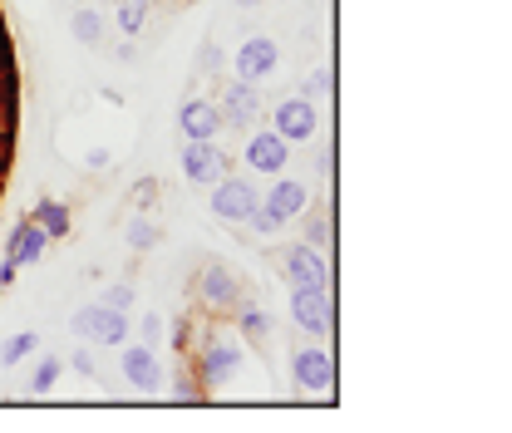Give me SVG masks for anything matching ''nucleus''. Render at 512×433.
<instances>
[{
  "label": "nucleus",
  "mask_w": 512,
  "mask_h": 433,
  "mask_svg": "<svg viewBox=\"0 0 512 433\" xmlns=\"http://www.w3.org/2000/svg\"><path fill=\"white\" fill-rule=\"evenodd\" d=\"M188 365L197 370V379L207 384V394H212V389H227V384L242 374V365H247V340L232 335V330L202 325V340H197V350L188 355Z\"/></svg>",
  "instance_id": "1"
},
{
  "label": "nucleus",
  "mask_w": 512,
  "mask_h": 433,
  "mask_svg": "<svg viewBox=\"0 0 512 433\" xmlns=\"http://www.w3.org/2000/svg\"><path fill=\"white\" fill-rule=\"evenodd\" d=\"M192 286H197V301H202L207 315H232V310L242 306V281L222 261H202V271H197Z\"/></svg>",
  "instance_id": "2"
},
{
  "label": "nucleus",
  "mask_w": 512,
  "mask_h": 433,
  "mask_svg": "<svg viewBox=\"0 0 512 433\" xmlns=\"http://www.w3.org/2000/svg\"><path fill=\"white\" fill-rule=\"evenodd\" d=\"M74 335L79 340H89V345H109V350H119L128 335H133V320H128V310H114V306H84L74 310Z\"/></svg>",
  "instance_id": "3"
},
{
  "label": "nucleus",
  "mask_w": 512,
  "mask_h": 433,
  "mask_svg": "<svg viewBox=\"0 0 512 433\" xmlns=\"http://www.w3.org/2000/svg\"><path fill=\"white\" fill-rule=\"evenodd\" d=\"M271 128L286 138V143H316L320 133V109L316 99H306V94H296V99H281L276 109H271Z\"/></svg>",
  "instance_id": "4"
},
{
  "label": "nucleus",
  "mask_w": 512,
  "mask_h": 433,
  "mask_svg": "<svg viewBox=\"0 0 512 433\" xmlns=\"http://www.w3.org/2000/svg\"><path fill=\"white\" fill-rule=\"evenodd\" d=\"M291 384L301 394H330L335 389V360H330V350L325 345H301L291 355Z\"/></svg>",
  "instance_id": "5"
},
{
  "label": "nucleus",
  "mask_w": 512,
  "mask_h": 433,
  "mask_svg": "<svg viewBox=\"0 0 512 433\" xmlns=\"http://www.w3.org/2000/svg\"><path fill=\"white\" fill-rule=\"evenodd\" d=\"M256 207H261V192H256L252 178H217L212 183V212L222 217V222H247Z\"/></svg>",
  "instance_id": "6"
},
{
  "label": "nucleus",
  "mask_w": 512,
  "mask_h": 433,
  "mask_svg": "<svg viewBox=\"0 0 512 433\" xmlns=\"http://www.w3.org/2000/svg\"><path fill=\"white\" fill-rule=\"evenodd\" d=\"M242 163H247L252 173H261V178H281V173H286V163H291V143H286L276 128H256L252 138H247Z\"/></svg>",
  "instance_id": "7"
},
{
  "label": "nucleus",
  "mask_w": 512,
  "mask_h": 433,
  "mask_svg": "<svg viewBox=\"0 0 512 433\" xmlns=\"http://www.w3.org/2000/svg\"><path fill=\"white\" fill-rule=\"evenodd\" d=\"M291 320L311 340H325L330 335V296H325V286H291Z\"/></svg>",
  "instance_id": "8"
},
{
  "label": "nucleus",
  "mask_w": 512,
  "mask_h": 433,
  "mask_svg": "<svg viewBox=\"0 0 512 433\" xmlns=\"http://www.w3.org/2000/svg\"><path fill=\"white\" fill-rule=\"evenodd\" d=\"M119 374H124L138 394H158V389H163V365H158L153 345H128L124 340V345H119Z\"/></svg>",
  "instance_id": "9"
},
{
  "label": "nucleus",
  "mask_w": 512,
  "mask_h": 433,
  "mask_svg": "<svg viewBox=\"0 0 512 433\" xmlns=\"http://www.w3.org/2000/svg\"><path fill=\"white\" fill-rule=\"evenodd\" d=\"M281 271H286V281H291V286H330L325 251L311 247V242H296V247H286V256H281Z\"/></svg>",
  "instance_id": "10"
},
{
  "label": "nucleus",
  "mask_w": 512,
  "mask_h": 433,
  "mask_svg": "<svg viewBox=\"0 0 512 433\" xmlns=\"http://www.w3.org/2000/svg\"><path fill=\"white\" fill-rule=\"evenodd\" d=\"M261 207L276 217V222H301L311 212V187L296 183V178H276V187L261 197Z\"/></svg>",
  "instance_id": "11"
},
{
  "label": "nucleus",
  "mask_w": 512,
  "mask_h": 433,
  "mask_svg": "<svg viewBox=\"0 0 512 433\" xmlns=\"http://www.w3.org/2000/svg\"><path fill=\"white\" fill-rule=\"evenodd\" d=\"M178 163H183V178L197 187H212L222 173H227V153L217 148V138H212V143H188Z\"/></svg>",
  "instance_id": "12"
},
{
  "label": "nucleus",
  "mask_w": 512,
  "mask_h": 433,
  "mask_svg": "<svg viewBox=\"0 0 512 433\" xmlns=\"http://www.w3.org/2000/svg\"><path fill=\"white\" fill-rule=\"evenodd\" d=\"M217 109H222V124L252 128L256 119H261V94H256V84L237 79V84H227V89L217 94Z\"/></svg>",
  "instance_id": "13"
},
{
  "label": "nucleus",
  "mask_w": 512,
  "mask_h": 433,
  "mask_svg": "<svg viewBox=\"0 0 512 433\" xmlns=\"http://www.w3.org/2000/svg\"><path fill=\"white\" fill-rule=\"evenodd\" d=\"M281 64V45L271 40V35H252L242 50H237V79H247V84H261L271 69Z\"/></svg>",
  "instance_id": "14"
},
{
  "label": "nucleus",
  "mask_w": 512,
  "mask_h": 433,
  "mask_svg": "<svg viewBox=\"0 0 512 433\" xmlns=\"http://www.w3.org/2000/svg\"><path fill=\"white\" fill-rule=\"evenodd\" d=\"M178 128H183V138H188V143H212V138H217V128H222V109H217V99H188V104L178 109Z\"/></svg>",
  "instance_id": "15"
},
{
  "label": "nucleus",
  "mask_w": 512,
  "mask_h": 433,
  "mask_svg": "<svg viewBox=\"0 0 512 433\" xmlns=\"http://www.w3.org/2000/svg\"><path fill=\"white\" fill-rule=\"evenodd\" d=\"M45 251H50V237H45V227H40L35 217L15 222V232H10V247H5V256H10L15 266H35Z\"/></svg>",
  "instance_id": "16"
},
{
  "label": "nucleus",
  "mask_w": 512,
  "mask_h": 433,
  "mask_svg": "<svg viewBox=\"0 0 512 433\" xmlns=\"http://www.w3.org/2000/svg\"><path fill=\"white\" fill-rule=\"evenodd\" d=\"M30 217L45 227V237H50V242H64V237H69V227H74V217H69V202H55V197H40Z\"/></svg>",
  "instance_id": "17"
},
{
  "label": "nucleus",
  "mask_w": 512,
  "mask_h": 433,
  "mask_svg": "<svg viewBox=\"0 0 512 433\" xmlns=\"http://www.w3.org/2000/svg\"><path fill=\"white\" fill-rule=\"evenodd\" d=\"M232 315H237V335H242L247 345H266V340H271V315L261 306H252L247 296H242V306L232 310Z\"/></svg>",
  "instance_id": "18"
},
{
  "label": "nucleus",
  "mask_w": 512,
  "mask_h": 433,
  "mask_svg": "<svg viewBox=\"0 0 512 433\" xmlns=\"http://www.w3.org/2000/svg\"><path fill=\"white\" fill-rule=\"evenodd\" d=\"M60 374H64V360H60V355H45V360H40V365L30 370V379H25V389H30V394L40 399V394H50V389L60 384Z\"/></svg>",
  "instance_id": "19"
},
{
  "label": "nucleus",
  "mask_w": 512,
  "mask_h": 433,
  "mask_svg": "<svg viewBox=\"0 0 512 433\" xmlns=\"http://www.w3.org/2000/svg\"><path fill=\"white\" fill-rule=\"evenodd\" d=\"M35 350H40V335H35V330H20V335H10V340L0 345V365H5V370H15V365H20V360H30Z\"/></svg>",
  "instance_id": "20"
},
{
  "label": "nucleus",
  "mask_w": 512,
  "mask_h": 433,
  "mask_svg": "<svg viewBox=\"0 0 512 433\" xmlns=\"http://www.w3.org/2000/svg\"><path fill=\"white\" fill-rule=\"evenodd\" d=\"M69 25H74V40H79V45H99V40H104V20H99V10H89V5H79Z\"/></svg>",
  "instance_id": "21"
},
{
  "label": "nucleus",
  "mask_w": 512,
  "mask_h": 433,
  "mask_svg": "<svg viewBox=\"0 0 512 433\" xmlns=\"http://www.w3.org/2000/svg\"><path fill=\"white\" fill-rule=\"evenodd\" d=\"M143 25H148V0H119V30L143 35Z\"/></svg>",
  "instance_id": "22"
},
{
  "label": "nucleus",
  "mask_w": 512,
  "mask_h": 433,
  "mask_svg": "<svg viewBox=\"0 0 512 433\" xmlns=\"http://www.w3.org/2000/svg\"><path fill=\"white\" fill-rule=\"evenodd\" d=\"M173 394H178L183 404H202V399H207V384H202V379H197V370L188 365V370L173 379Z\"/></svg>",
  "instance_id": "23"
},
{
  "label": "nucleus",
  "mask_w": 512,
  "mask_h": 433,
  "mask_svg": "<svg viewBox=\"0 0 512 433\" xmlns=\"http://www.w3.org/2000/svg\"><path fill=\"white\" fill-rule=\"evenodd\" d=\"M128 242H133V251L158 247V227H153L148 217H133V222H128Z\"/></svg>",
  "instance_id": "24"
},
{
  "label": "nucleus",
  "mask_w": 512,
  "mask_h": 433,
  "mask_svg": "<svg viewBox=\"0 0 512 433\" xmlns=\"http://www.w3.org/2000/svg\"><path fill=\"white\" fill-rule=\"evenodd\" d=\"M247 227H252L256 237H276V232H281V227H286V222H276V217H271V212H266V207H256L252 217H247Z\"/></svg>",
  "instance_id": "25"
},
{
  "label": "nucleus",
  "mask_w": 512,
  "mask_h": 433,
  "mask_svg": "<svg viewBox=\"0 0 512 433\" xmlns=\"http://www.w3.org/2000/svg\"><path fill=\"white\" fill-rule=\"evenodd\" d=\"M325 237H330V227H325V212H316V217L306 222V242H311V247H325Z\"/></svg>",
  "instance_id": "26"
},
{
  "label": "nucleus",
  "mask_w": 512,
  "mask_h": 433,
  "mask_svg": "<svg viewBox=\"0 0 512 433\" xmlns=\"http://www.w3.org/2000/svg\"><path fill=\"white\" fill-rule=\"evenodd\" d=\"M104 306L128 310V306H133V286H109V291H104Z\"/></svg>",
  "instance_id": "27"
},
{
  "label": "nucleus",
  "mask_w": 512,
  "mask_h": 433,
  "mask_svg": "<svg viewBox=\"0 0 512 433\" xmlns=\"http://www.w3.org/2000/svg\"><path fill=\"white\" fill-rule=\"evenodd\" d=\"M325 94H330V74H325V69H316V74L306 79V99H325Z\"/></svg>",
  "instance_id": "28"
},
{
  "label": "nucleus",
  "mask_w": 512,
  "mask_h": 433,
  "mask_svg": "<svg viewBox=\"0 0 512 433\" xmlns=\"http://www.w3.org/2000/svg\"><path fill=\"white\" fill-rule=\"evenodd\" d=\"M158 335H163V320H158V315H148V320H143V345H153Z\"/></svg>",
  "instance_id": "29"
},
{
  "label": "nucleus",
  "mask_w": 512,
  "mask_h": 433,
  "mask_svg": "<svg viewBox=\"0 0 512 433\" xmlns=\"http://www.w3.org/2000/svg\"><path fill=\"white\" fill-rule=\"evenodd\" d=\"M69 360H74V370L79 374H94V355H89V350H74Z\"/></svg>",
  "instance_id": "30"
},
{
  "label": "nucleus",
  "mask_w": 512,
  "mask_h": 433,
  "mask_svg": "<svg viewBox=\"0 0 512 433\" xmlns=\"http://www.w3.org/2000/svg\"><path fill=\"white\" fill-rule=\"evenodd\" d=\"M84 168H94V173H99V168H109V148H94V153L84 158Z\"/></svg>",
  "instance_id": "31"
},
{
  "label": "nucleus",
  "mask_w": 512,
  "mask_h": 433,
  "mask_svg": "<svg viewBox=\"0 0 512 433\" xmlns=\"http://www.w3.org/2000/svg\"><path fill=\"white\" fill-rule=\"evenodd\" d=\"M15 276H20V266L5 256V266H0V286H15Z\"/></svg>",
  "instance_id": "32"
},
{
  "label": "nucleus",
  "mask_w": 512,
  "mask_h": 433,
  "mask_svg": "<svg viewBox=\"0 0 512 433\" xmlns=\"http://www.w3.org/2000/svg\"><path fill=\"white\" fill-rule=\"evenodd\" d=\"M237 5H242V10H252V5H256V0H237Z\"/></svg>",
  "instance_id": "33"
}]
</instances>
